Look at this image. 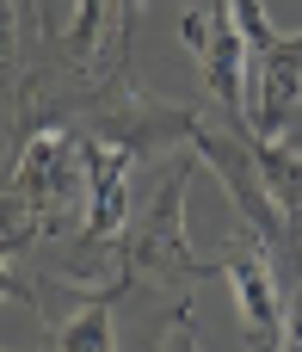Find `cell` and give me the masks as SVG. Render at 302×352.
<instances>
[{
	"mask_svg": "<svg viewBox=\"0 0 302 352\" xmlns=\"http://www.w3.org/2000/svg\"><path fill=\"white\" fill-rule=\"evenodd\" d=\"M105 6H111V0H80V6H74V25H68V50H74V56H86V50L99 43Z\"/></svg>",
	"mask_w": 302,
	"mask_h": 352,
	"instance_id": "obj_10",
	"label": "cell"
},
{
	"mask_svg": "<svg viewBox=\"0 0 302 352\" xmlns=\"http://www.w3.org/2000/svg\"><path fill=\"white\" fill-rule=\"evenodd\" d=\"M229 12H235V25L247 31V43H253V56L278 43V25L266 19V0H229Z\"/></svg>",
	"mask_w": 302,
	"mask_h": 352,
	"instance_id": "obj_9",
	"label": "cell"
},
{
	"mask_svg": "<svg viewBox=\"0 0 302 352\" xmlns=\"http://www.w3.org/2000/svg\"><path fill=\"white\" fill-rule=\"evenodd\" d=\"M0 56H12V12H6V0H0Z\"/></svg>",
	"mask_w": 302,
	"mask_h": 352,
	"instance_id": "obj_13",
	"label": "cell"
},
{
	"mask_svg": "<svg viewBox=\"0 0 302 352\" xmlns=\"http://www.w3.org/2000/svg\"><path fill=\"white\" fill-rule=\"evenodd\" d=\"M179 31H185V43H191V56H198L204 87L216 93V105L241 118V111H247L253 43H247V31L235 25L229 0H210V6H198V12H185V19H179Z\"/></svg>",
	"mask_w": 302,
	"mask_h": 352,
	"instance_id": "obj_1",
	"label": "cell"
},
{
	"mask_svg": "<svg viewBox=\"0 0 302 352\" xmlns=\"http://www.w3.org/2000/svg\"><path fill=\"white\" fill-rule=\"evenodd\" d=\"M253 62H259V68L247 74V87L259 80V99H253L259 130H253V136H272V130L302 105V31H297V37H278V43L259 50Z\"/></svg>",
	"mask_w": 302,
	"mask_h": 352,
	"instance_id": "obj_6",
	"label": "cell"
},
{
	"mask_svg": "<svg viewBox=\"0 0 302 352\" xmlns=\"http://www.w3.org/2000/svg\"><path fill=\"white\" fill-rule=\"evenodd\" d=\"M80 148V186H86V241L99 248V241H117L124 229H130V142H117V136H86V142H74Z\"/></svg>",
	"mask_w": 302,
	"mask_h": 352,
	"instance_id": "obj_2",
	"label": "cell"
},
{
	"mask_svg": "<svg viewBox=\"0 0 302 352\" xmlns=\"http://www.w3.org/2000/svg\"><path fill=\"white\" fill-rule=\"evenodd\" d=\"M272 142H278V148H290V155H302V111H290V118L272 130Z\"/></svg>",
	"mask_w": 302,
	"mask_h": 352,
	"instance_id": "obj_11",
	"label": "cell"
},
{
	"mask_svg": "<svg viewBox=\"0 0 302 352\" xmlns=\"http://www.w3.org/2000/svg\"><path fill=\"white\" fill-rule=\"evenodd\" d=\"M185 186H191V167H173V179L148 204L142 229L130 235V266H154V272H173V278H198L204 272L191 241H185Z\"/></svg>",
	"mask_w": 302,
	"mask_h": 352,
	"instance_id": "obj_3",
	"label": "cell"
},
{
	"mask_svg": "<svg viewBox=\"0 0 302 352\" xmlns=\"http://www.w3.org/2000/svg\"><path fill=\"white\" fill-rule=\"evenodd\" d=\"M229 285H235V309L253 346H290V316H284V291H278V266L266 254V241H253V254L222 260Z\"/></svg>",
	"mask_w": 302,
	"mask_h": 352,
	"instance_id": "obj_4",
	"label": "cell"
},
{
	"mask_svg": "<svg viewBox=\"0 0 302 352\" xmlns=\"http://www.w3.org/2000/svg\"><path fill=\"white\" fill-rule=\"evenodd\" d=\"M253 161H259L266 186H272V198H278L290 217H302V155L278 148L272 136H253Z\"/></svg>",
	"mask_w": 302,
	"mask_h": 352,
	"instance_id": "obj_7",
	"label": "cell"
},
{
	"mask_svg": "<svg viewBox=\"0 0 302 352\" xmlns=\"http://www.w3.org/2000/svg\"><path fill=\"white\" fill-rule=\"evenodd\" d=\"M12 248H19V235H0V297H12V291H19V285H12V272H6Z\"/></svg>",
	"mask_w": 302,
	"mask_h": 352,
	"instance_id": "obj_12",
	"label": "cell"
},
{
	"mask_svg": "<svg viewBox=\"0 0 302 352\" xmlns=\"http://www.w3.org/2000/svg\"><path fill=\"white\" fill-rule=\"evenodd\" d=\"M111 340H117V334H111V291L93 297V303H80V309L56 328V346H68V352H105Z\"/></svg>",
	"mask_w": 302,
	"mask_h": 352,
	"instance_id": "obj_8",
	"label": "cell"
},
{
	"mask_svg": "<svg viewBox=\"0 0 302 352\" xmlns=\"http://www.w3.org/2000/svg\"><path fill=\"white\" fill-rule=\"evenodd\" d=\"M297 111H302V105H297Z\"/></svg>",
	"mask_w": 302,
	"mask_h": 352,
	"instance_id": "obj_14",
	"label": "cell"
},
{
	"mask_svg": "<svg viewBox=\"0 0 302 352\" xmlns=\"http://www.w3.org/2000/svg\"><path fill=\"white\" fill-rule=\"evenodd\" d=\"M68 179H80V167H68V130H37L25 148H19V167H12V204L19 210H31V217H43L56 198H62V186Z\"/></svg>",
	"mask_w": 302,
	"mask_h": 352,
	"instance_id": "obj_5",
	"label": "cell"
}]
</instances>
